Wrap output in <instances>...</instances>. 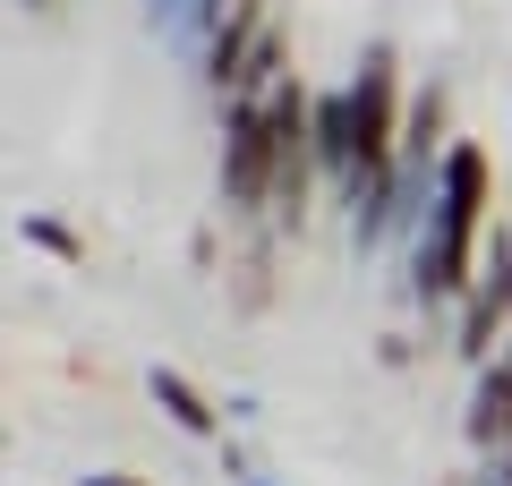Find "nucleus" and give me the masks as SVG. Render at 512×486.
<instances>
[{
  "instance_id": "nucleus-7",
  "label": "nucleus",
  "mask_w": 512,
  "mask_h": 486,
  "mask_svg": "<svg viewBox=\"0 0 512 486\" xmlns=\"http://www.w3.org/2000/svg\"><path fill=\"white\" fill-rule=\"evenodd\" d=\"M77 486H146V478H137V469H86Z\"/></svg>"
},
{
  "instance_id": "nucleus-2",
  "label": "nucleus",
  "mask_w": 512,
  "mask_h": 486,
  "mask_svg": "<svg viewBox=\"0 0 512 486\" xmlns=\"http://www.w3.org/2000/svg\"><path fill=\"white\" fill-rule=\"evenodd\" d=\"M146 401H154L180 435H197V444H214V452L231 444V435H222V427H231V418H222V401L197 393V384H188V367H146Z\"/></svg>"
},
{
  "instance_id": "nucleus-6",
  "label": "nucleus",
  "mask_w": 512,
  "mask_h": 486,
  "mask_svg": "<svg viewBox=\"0 0 512 486\" xmlns=\"http://www.w3.org/2000/svg\"><path fill=\"white\" fill-rule=\"evenodd\" d=\"M410 359H419L410 333H376V367H410Z\"/></svg>"
},
{
  "instance_id": "nucleus-3",
  "label": "nucleus",
  "mask_w": 512,
  "mask_h": 486,
  "mask_svg": "<svg viewBox=\"0 0 512 486\" xmlns=\"http://www.w3.org/2000/svg\"><path fill=\"white\" fill-rule=\"evenodd\" d=\"M239 0H171V26H163V52L180 60L188 77L205 69V52H214V35H222V18H231Z\"/></svg>"
},
{
  "instance_id": "nucleus-8",
  "label": "nucleus",
  "mask_w": 512,
  "mask_h": 486,
  "mask_svg": "<svg viewBox=\"0 0 512 486\" xmlns=\"http://www.w3.org/2000/svg\"><path fill=\"white\" fill-rule=\"evenodd\" d=\"M18 9H52V0H18Z\"/></svg>"
},
{
  "instance_id": "nucleus-5",
  "label": "nucleus",
  "mask_w": 512,
  "mask_h": 486,
  "mask_svg": "<svg viewBox=\"0 0 512 486\" xmlns=\"http://www.w3.org/2000/svg\"><path fill=\"white\" fill-rule=\"evenodd\" d=\"M214 469H222V478H231V486H282V478H274V469L256 461V444H239V435H231V444H222V452H214Z\"/></svg>"
},
{
  "instance_id": "nucleus-4",
  "label": "nucleus",
  "mask_w": 512,
  "mask_h": 486,
  "mask_svg": "<svg viewBox=\"0 0 512 486\" xmlns=\"http://www.w3.org/2000/svg\"><path fill=\"white\" fill-rule=\"evenodd\" d=\"M18 239H26V248H43L52 265H86V231H77L69 214H43V205H26V214H18Z\"/></svg>"
},
{
  "instance_id": "nucleus-1",
  "label": "nucleus",
  "mask_w": 512,
  "mask_h": 486,
  "mask_svg": "<svg viewBox=\"0 0 512 486\" xmlns=\"http://www.w3.org/2000/svg\"><path fill=\"white\" fill-rule=\"evenodd\" d=\"M222 128V214H239V231H274V120H265V94H222L214 103Z\"/></svg>"
}]
</instances>
